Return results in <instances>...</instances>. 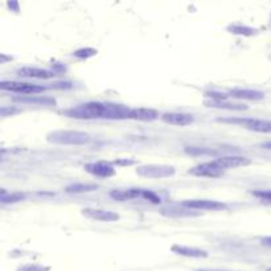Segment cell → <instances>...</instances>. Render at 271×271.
Returning a JSON list of instances; mask_svg holds the SVG:
<instances>
[{"label": "cell", "instance_id": "cell-5", "mask_svg": "<svg viewBox=\"0 0 271 271\" xmlns=\"http://www.w3.org/2000/svg\"><path fill=\"white\" fill-rule=\"evenodd\" d=\"M189 175L197 176V178H220L224 175V170L215 163L214 160L212 161H205L196 166V167L189 170Z\"/></svg>", "mask_w": 271, "mask_h": 271}, {"label": "cell", "instance_id": "cell-27", "mask_svg": "<svg viewBox=\"0 0 271 271\" xmlns=\"http://www.w3.org/2000/svg\"><path fill=\"white\" fill-rule=\"evenodd\" d=\"M262 148H264V150H270L271 151V140L270 142H264L261 144Z\"/></svg>", "mask_w": 271, "mask_h": 271}, {"label": "cell", "instance_id": "cell-20", "mask_svg": "<svg viewBox=\"0 0 271 271\" xmlns=\"http://www.w3.org/2000/svg\"><path fill=\"white\" fill-rule=\"evenodd\" d=\"M228 31H230L234 35H243V36H251L255 33V29L250 27H245V25H230Z\"/></svg>", "mask_w": 271, "mask_h": 271}, {"label": "cell", "instance_id": "cell-26", "mask_svg": "<svg viewBox=\"0 0 271 271\" xmlns=\"http://www.w3.org/2000/svg\"><path fill=\"white\" fill-rule=\"evenodd\" d=\"M261 242H262V245H264V246H270L271 247V236L262 238Z\"/></svg>", "mask_w": 271, "mask_h": 271}, {"label": "cell", "instance_id": "cell-9", "mask_svg": "<svg viewBox=\"0 0 271 271\" xmlns=\"http://www.w3.org/2000/svg\"><path fill=\"white\" fill-rule=\"evenodd\" d=\"M84 170L97 178H112L115 175V170L107 161H94L85 164Z\"/></svg>", "mask_w": 271, "mask_h": 271}, {"label": "cell", "instance_id": "cell-19", "mask_svg": "<svg viewBox=\"0 0 271 271\" xmlns=\"http://www.w3.org/2000/svg\"><path fill=\"white\" fill-rule=\"evenodd\" d=\"M25 195L20 193V192H14V193H6V191H2V202L3 204H14V202H19L21 200H24Z\"/></svg>", "mask_w": 271, "mask_h": 271}, {"label": "cell", "instance_id": "cell-15", "mask_svg": "<svg viewBox=\"0 0 271 271\" xmlns=\"http://www.w3.org/2000/svg\"><path fill=\"white\" fill-rule=\"evenodd\" d=\"M229 97L237 98V99H249V101H259L264 97L262 91L251 90V89H233L229 91Z\"/></svg>", "mask_w": 271, "mask_h": 271}, {"label": "cell", "instance_id": "cell-28", "mask_svg": "<svg viewBox=\"0 0 271 271\" xmlns=\"http://www.w3.org/2000/svg\"><path fill=\"white\" fill-rule=\"evenodd\" d=\"M196 271H229V270H209V268H200V270Z\"/></svg>", "mask_w": 271, "mask_h": 271}, {"label": "cell", "instance_id": "cell-24", "mask_svg": "<svg viewBox=\"0 0 271 271\" xmlns=\"http://www.w3.org/2000/svg\"><path fill=\"white\" fill-rule=\"evenodd\" d=\"M18 271H48V267L40 266V264H25Z\"/></svg>", "mask_w": 271, "mask_h": 271}, {"label": "cell", "instance_id": "cell-13", "mask_svg": "<svg viewBox=\"0 0 271 271\" xmlns=\"http://www.w3.org/2000/svg\"><path fill=\"white\" fill-rule=\"evenodd\" d=\"M159 114H157L156 110L153 109H131L130 110L129 119H134V121H140V122H152L156 121Z\"/></svg>", "mask_w": 271, "mask_h": 271}, {"label": "cell", "instance_id": "cell-8", "mask_svg": "<svg viewBox=\"0 0 271 271\" xmlns=\"http://www.w3.org/2000/svg\"><path fill=\"white\" fill-rule=\"evenodd\" d=\"M82 214H84L86 219L102 221V223H114V221H118V220L121 219L118 213L112 212V210H106V209L86 208L82 210Z\"/></svg>", "mask_w": 271, "mask_h": 271}, {"label": "cell", "instance_id": "cell-16", "mask_svg": "<svg viewBox=\"0 0 271 271\" xmlns=\"http://www.w3.org/2000/svg\"><path fill=\"white\" fill-rule=\"evenodd\" d=\"M143 196V189H115L110 192V197L117 200V201H129L134 198H139Z\"/></svg>", "mask_w": 271, "mask_h": 271}, {"label": "cell", "instance_id": "cell-29", "mask_svg": "<svg viewBox=\"0 0 271 271\" xmlns=\"http://www.w3.org/2000/svg\"><path fill=\"white\" fill-rule=\"evenodd\" d=\"M267 271H271V267H270V268H267Z\"/></svg>", "mask_w": 271, "mask_h": 271}, {"label": "cell", "instance_id": "cell-18", "mask_svg": "<svg viewBox=\"0 0 271 271\" xmlns=\"http://www.w3.org/2000/svg\"><path fill=\"white\" fill-rule=\"evenodd\" d=\"M98 189V185L95 184H80V183H76V184H70L66 187V192L68 193H86V192H93Z\"/></svg>", "mask_w": 271, "mask_h": 271}, {"label": "cell", "instance_id": "cell-22", "mask_svg": "<svg viewBox=\"0 0 271 271\" xmlns=\"http://www.w3.org/2000/svg\"><path fill=\"white\" fill-rule=\"evenodd\" d=\"M15 101L19 102H27V103H42V104H49L55 103L52 99H44V98H33V97H27V98H15Z\"/></svg>", "mask_w": 271, "mask_h": 271}, {"label": "cell", "instance_id": "cell-21", "mask_svg": "<svg viewBox=\"0 0 271 271\" xmlns=\"http://www.w3.org/2000/svg\"><path fill=\"white\" fill-rule=\"evenodd\" d=\"M97 55V50L93 48H82L78 49L73 53V56L78 57V59H89V57H93Z\"/></svg>", "mask_w": 271, "mask_h": 271}, {"label": "cell", "instance_id": "cell-4", "mask_svg": "<svg viewBox=\"0 0 271 271\" xmlns=\"http://www.w3.org/2000/svg\"><path fill=\"white\" fill-rule=\"evenodd\" d=\"M0 87L3 90L12 91V93H19V94H40L42 91L46 90V87L38 86L35 84H28V82H18V81H3L0 84Z\"/></svg>", "mask_w": 271, "mask_h": 271}, {"label": "cell", "instance_id": "cell-17", "mask_svg": "<svg viewBox=\"0 0 271 271\" xmlns=\"http://www.w3.org/2000/svg\"><path fill=\"white\" fill-rule=\"evenodd\" d=\"M205 104H208L209 107L226 109V110H247L246 104L228 102L226 99H212V101H206Z\"/></svg>", "mask_w": 271, "mask_h": 271}, {"label": "cell", "instance_id": "cell-1", "mask_svg": "<svg viewBox=\"0 0 271 271\" xmlns=\"http://www.w3.org/2000/svg\"><path fill=\"white\" fill-rule=\"evenodd\" d=\"M130 107L123 104L87 102L65 110V114L76 119H129Z\"/></svg>", "mask_w": 271, "mask_h": 271}, {"label": "cell", "instance_id": "cell-11", "mask_svg": "<svg viewBox=\"0 0 271 271\" xmlns=\"http://www.w3.org/2000/svg\"><path fill=\"white\" fill-rule=\"evenodd\" d=\"M161 121L174 126H189L195 122V118L192 114H185V113H166L161 115Z\"/></svg>", "mask_w": 271, "mask_h": 271}, {"label": "cell", "instance_id": "cell-23", "mask_svg": "<svg viewBox=\"0 0 271 271\" xmlns=\"http://www.w3.org/2000/svg\"><path fill=\"white\" fill-rule=\"evenodd\" d=\"M142 198L144 200H148L152 204H160V197L156 195V193H153L152 191H148V189H143V196Z\"/></svg>", "mask_w": 271, "mask_h": 271}, {"label": "cell", "instance_id": "cell-14", "mask_svg": "<svg viewBox=\"0 0 271 271\" xmlns=\"http://www.w3.org/2000/svg\"><path fill=\"white\" fill-rule=\"evenodd\" d=\"M172 253L178 254V255H183V257H189V258H206L208 253L205 250L197 249V247H191V246H184V245H174L171 247Z\"/></svg>", "mask_w": 271, "mask_h": 271}, {"label": "cell", "instance_id": "cell-12", "mask_svg": "<svg viewBox=\"0 0 271 271\" xmlns=\"http://www.w3.org/2000/svg\"><path fill=\"white\" fill-rule=\"evenodd\" d=\"M214 161L219 164L224 171L229 170V168L246 167V166L250 164V160L245 156H223L215 159Z\"/></svg>", "mask_w": 271, "mask_h": 271}, {"label": "cell", "instance_id": "cell-2", "mask_svg": "<svg viewBox=\"0 0 271 271\" xmlns=\"http://www.w3.org/2000/svg\"><path fill=\"white\" fill-rule=\"evenodd\" d=\"M48 142L60 146H82L90 142V135L84 131H68V130H60V131L49 132L46 135Z\"/></svg>", "mask_w": 271, "mask_h": 271}, {"label": "cell", "instance_id": "cell-7", "mask_svg": "<svg viewBox=\"0 0 271 271\" xmlns=\"http://www.w3.org/2000/svg\"><path fill=\"white\" fill-rule=\"evenodd\" d=\"M181 205L189 209H197V210H224L226 205L221 201H214V200H185L181 202Z\"/></svg>", "mask_w": 271, "mask_h": 271}, {"label": "cell", "instance_id": "cell-25", "mask_svg": "<svg viewBox=\"0 0 271 271\" xmlns=\"http://www.w3.org/2000/svg\"><path fill=\"white\" fill-rule=\"evenodd\" d=\"M253 195L255 196V197L262 198V200H267V201H271V189H270V191L253 192Z\"/></svg>", "mask_w": 271, "mask_h": 271}, {"label": "cell", "instance_id": "cell-10", "mask_svg": "<svg viewBox=\"0 0 271 271\" xmlns=\"http://www.w3.org/2000/svg\"><path fill=\"white\" fill-rule=\"evenodd\" d=\"M18 76L24 77V78H37V80H49L56 77V72L48 69H41V68H32V66H25L18 70Z\"/></svg>", "mask_w": 271, "mask_h": 271}, {"label": "cell", "instance_id": "cell-6", "mask_svg": "<svg viewBox=\"0 0 271 271\" xmlns=\"http://www.w3.org/2000/svg\"><path fill=\"white\" fill-rule=\"evenodd\" d=\"M223 122L241 123V125L245 126L250 131L271 134V121H264V119H224Z\"/></svg>", "mask_w": 271, "mask_h": 271}, {"label": "cell", "instance_id": "cell-3", "mask_svg": "<svg viewBox=\"0 0 271 271\" xmlns=\"http://www.w3.org/2000/svg\"><path fill=\"white\" fill-rule=\"evenodd\" d=\"M176 170L174 166H167V164H146L140 166L136 170V174L147 179H166L174 176Z\"/></svg>", "mask_w": 271, "mask_h": 271}]
</instances>
